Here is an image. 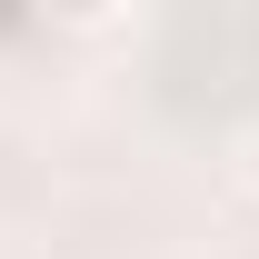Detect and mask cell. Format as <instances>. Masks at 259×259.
Segmentation results:
<instances>
[{"mask_svg":"<svg viewBox=\"0 0 259 259\" xmlns=\"http://www.w3.org/2000/svg\"><path fill=\"white\" fill-rule=\"evenodd\" d=\"M249 190H259V130H249Z\"/></svg>","mask_w":259,"mask_h":259,"instance_id":"cell-1","label":"cell"}]
</instances>
